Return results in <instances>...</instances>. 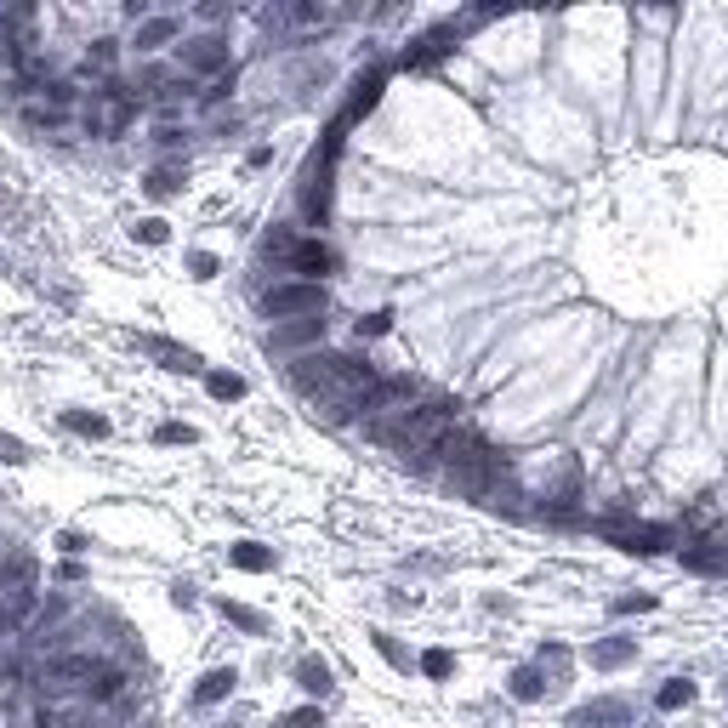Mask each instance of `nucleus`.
Wrapping results in <instances>:
<instances>
[{"label": "nucleus", "mask_w": 728, "mask_h": 728, "mask_svg": "<svg viewBox=\"0 0 728 728\" xmlns=\"http://www.w3.org/2000/svg\"><path fill=\"white\" fill-rule=\"evenodd\" d=\"M194 598H199L194 581H177V586H172V603H177V609H194Z\"/></svg>", "instance_id": "f704fd0d"}, {"label": "nucleus", "mask_w": 728, "mask_h": 728, "mask_svg": "<svg viewBox=\"0 0 728 728\" xmlns=\"http://www.w3.org/2000/svg\"><path fill=\"white\" fill-rule=\"evenodd\" d=\"M461 29H467L461 18H456V23L427 29L422 40H410V52L398 57V63H405V69H427V63H439V57H450V52H456V40H461Z\"/></svg>", "instance_id": "39448f33"}, {"label": "nucleus", "mask_w": 728, "mask_h": 728, "mask_svg": "<svg viewBox=\"0 0 728 728\" xmlns=\"http://www.w3.org/2000/svg\"><path fill=\"white\" fill-rule=\"evenodd\" d=\"M120 63V40H91V52H86V69L91 74H108Z\"/></svg>", "instance_id": "393cba45"}, {"label": "nucleus", "mask_w": 728, "mask_h": 728, "mask_svg": "<svg viewBox=\"0 0 728 728\" xmlns=\"http://www.w3.org/2000/svg\"><path fill=\"white\" fill-rule=\"evenodd\" d=\"M415 672H427V677H456V655H450V649H427V655L415 660Z\"/></svg>", "instance_id": "a878e982"}, {"label": "nucleus", "mask_w": 728, "mask_h": 728, "mask_svg": "<svg viewBox=\"0 0 728 728\" xmlns=\"http://www.w3.org/2000/svg\"><path fill=\"white\" fill-rule=\"evenodd\" d=\"M331 319H290V324H273L268 331V347L273 353H297V347H319Z\"/></svg>", "instance_id": "1a4fd4ad"}, {"label": "nucleus", "mask_w": 728, "mask_h": 728, "mask_svg": "<svg viewBox=\"0 0 728 728\" xmlns=\"http://www.w3.org/2000/svg\"><path fill=\"white\" fill-rule=\"evenodd\" d=\"M506 689H513V700H523V706H535V700H547V694H552V683H547L540 665H513Z\"/></svg>", "instance_id": "4468645a"}, {"label": "nucleus", "mask_w": 728, "mask_h": 728, "mask_svg": "<svg viewBox=\"0 0 728 728\" xmlns=\"http://www.w3.org/2000/svg\"><path fill=\"white\" fill-rule=\"evenodd\" d=\"M143 194H148V199H172V194H182V165H154V172L143 177Z\"/></svg>", "instance_id": "412c9836"}, {"label": "nucleus", "mask_w": 728, "mask_h": 728, "mask_svg": "<svg viewBox=\"0 0 728 728\" xmlns=\"http://www.w3.org/2000/svg\"><path fill=\"white\" fill-rule=\"evenodd\" d=\"M143 347L154 353V359H165V370H199V353H188V347H177V342H165V336H143Z\"/></svg>", "instance_id": "f3484780"}, {"label": "nucleus", "mask_w": 728, "mask_h": 728, "mask_svg": "<svg viewBox=\"0 0 728 728\" xmlns=\"http://www.w3.org/2000/svg\"><path fill=\"white\" fill-rule=\"evenodd\" d=\"M97 672H103V660H97V655H52V660L40 665L46 694H52V689H63V683H91Z\"/></svg>", "instance_id": "6e6552de"}, {"label": "nucleus", "mask_w": 728, "mask_h": 728, "mask_svg": "<svg viewBox=\"0 0 728 728\" xmlns=\"http://www.w3.org/2000/svg\"><path fill=\"white\" fill-rule=\"evenodd\" d=\"M188 273L194 279H216V273H222V262H216L211 251H188Z\"/></svg>", "instance_id": "473e14b6"}, {"label": "nucleus", "mask_w": 728, "mask_h": 728, "mask_svg": "<svg viewBox=\"0 0 728 728\" xmlns=\"http://www.w3.org/2000/svg\"><path fill=\"white\" fill-rule=\"evenodd\" d=\"M57 552H69V557L86 552V535H80V530H63V535H57Z\"/></svg>", "instance_id": "72a5a7b5"}, {"label": "nucleus", "mask_w": 728, "mask_h": 728, "mask_svg": "<svg viewBox=\"0 0 728 728\" xmlns=\"http://www.w3.org/2000/svg\"><path fill=\"white\" fill-rule=\"evenodd\" d=\"M57 427L74 432V439H97V444L114 432V427H108V415H91V410H63V415H57Z\"/></svg>", "instance_id": "2eb2a0df"}, {"label": "nucleus", "mask_w": 728, "mask_h": 728, "mask_svg": "<svg viewBox=\"0 0 728 728\" xmlns=\"http://www.w3.org/2000/svg\"><path fill=\"white\" fill-rule=\"evenodd\" d=\"M131 239L137 245H165L172 228H165V216H143V222H131Z\"/></svg>", "instance_id": "bb28decb"}, {"label": "nucleus", "mask_w": 728, "mask_h": 728, "mask_svg": "<svg viewBox=\"0 0 728 728\" xmlns=\"http://www.w3.org/2000/svg\"><path fill=\"white\" fill-rule=\"evenodd\" d=\"M598 530L609 535V540H621L626 552H672V530L665 523H643V518H632V513H615V518H598Z\"/></svg>", "instance_id": "7ed1b4c3"}, {"label": "nucleus", "mask_w": 728, "mask_h": 728, "mask_svg": "<svg viewBox=\"0 0 728 728\" xmlns=\"http://www.w3.org/2000/svg\"><path fill=\"white\" fill-rule=\"evenodd\" d=\"M120 694H126V672H114V665H103V672L86 683V700L91 706H108V700H120Z\"/></svg>", "instance_id": "aec40b11"}, {"label": "nucleus", "mask_w": 728, "mask_h": 728, "mask_svg": "<svg viewBox=\"0 0 728 728\" xmlns=\"http://www.w3.org/2000/svg\"><path fill=\"white\" fill-rule=\"evenodd\" d=\"M228 69H234V52H228L222 35H194V40H177V74H188V80H228Z\"/></svg>", "instance_id": "f03ea898"}, {"label": "nucleus", "mask_w": 728, "mask_h": 728, "mask_svg": "<svg viewBox=\"0 0 728 728\" xmlns=\"http://www.w3.org/2000/svg\"><path fill=\"white\" fill-rule=\"evenodd\" d=\"M387 331H393V307H376V314L359 319V336H387Z\"/></svg>", "instance_id": "2f4dec72"}, {"label": "nucleus", "mask_w": 728, "mask_h": 728, "mask_svg": "<svg viewBox=\"0 0 728 728\" xmlns=\"http://www.w3.org/2000/svg\"><path fill=\"white\" fill-rule=\"evenodd\" d=\"M370 643H376V655H381L387 665H398V672H415V655H410V649H405V643L393 638V632H376V638H370Z\"/></svg>", "instance_id": "b1692460"}, {"label": "nucleus", "mask_w": 728, "mask_h": 728, "mask_svg": "<svg viewBox=\"0 0 728 728\" xmlns=\"http://www.w3.org/2000/svg\"><path fill=\"white\" fill-rule=\"evenodd\" d=\"M154 444H199V432L188 422H165V427H154Z\"/></svg>", "instance_id": "c85d7f7f"}, {"label": "nucleus", "mask_w": 728, "mask_h": 728, "mask_svg": "<svg viewBox=\"0 0 728 728\" xmlns=\"http://www.w3.org/2000/svg\"><path fill=\"white\" fill-rule=\"evenodd\" d=\"M177 40H182V18H177V12H148V18L137 23V35H131V46L143 57L165 52V46H177Z\"/></svg>", "instance_id": "0eeeda50"}, {"label": "nucleus", "mask_w": 728, "mask_h": 728, "mask_svg": "<svg viewBox=\"0 0 728 728\" xmlns=\"http://www.w3.org/2000/svg\"><path fill=\"white\" fill-rule=\"evenodd\" d=\"M256 307H262V319H273V324L324 319V307H331V290H324V285H307V279H273V285L256 297Z\"/></svg>", "instance_id": "f257e3e1"}, {"label": "nucleus", "mask_w": 728, "mask_h": 728, "mask_svg": "<svg viewBox=\"0 0 728 728\" xmlns=\"http://www.w3.org/2000/svg\"><path fill=\"white\" fill-rule=\"evenodd\" d=\"M29 456H35V450H29L18 432H0V461H6V467H23Z\"/></svg>", "instance_id": "c756f323"}, {"label": "nucleus", "mask_w": 728, "mask_h": 728, "mask_svg": "<svg viewBox=\"0 0 728 728\" xmlns=\"http://www.w3.org/2000/svg\"><path fill=\"white\" fill-rule=\"evenodd\" d=\"M285 273H290V279H307V285H324V279L336 273V251H331L324 239L302 234V239H297V251L285 256Z\"/></svg>", "instance_id": "20e7f679"}, {"label": "nucleus", "mask_w": 728, "mask_h": 728, "mask_svg": "<svg viewBox=\"0 0 728 728\" xmlns=\"http://www.w3.org/2000/svg\"><path fill=\"white\" fill-rule=\"evenodd\" d=\"M586 660H592L598 672H621V665L638 660V643L632 638H598L592 649H586Z\"/></svg>", "instance_id": "f8f14e48"}, {"label": "nucleus", "mask_w": 728, "mask_h": 728, "mask_svg": "<svg viewBox=\"0 0 728 728\" xmlns=\"http://www.w3.org/2000/svg\"><path fill=\"white\" fill-rule=\"evenodd\" d=\"M194 18H199V23H222L228 12H222V6H194Z\"/></svg>", "instance_id": "c9c22d12"}, {"label": "nucleus", "mask_w": 728, "mask_h": 728, "mask_svg": "<svg viewBox=\"0 0 728 728\" xmlns=\"http://www.w3.org/2000/svg\"><path fill=\"white\" fill-rule=\"evenodd\" d=\"M205 393L222 398V405H239V398H245V376H234V370H211V376H205Z\"/></svg>", "instance_id": "5701e85b"}, {"label": "nucleus", "mask_w": 728, "mask_h": 728, "mask_svg": "<svg viewBox=\"0 0 728 728\" xmlns=\"http://www.w3.org/2000/svg\"><path fill=\"white\" fill-rule=\"evenodd\" d=\"M655 706L660 711H689L694 706V683L689 677H665V683L655 689Z\"/></svg>", "instance_id": "4be33fe9"}, {"label": "nucleus", "mask_w": 728, "mask_h": 728, "mask_svg": "<svg viewBox=\"0 0 728 728\" xmlns=\"http://www.w3.org/2000/svg\"><path fill=\"white\" fill-rule=\"evenodd\" d=\"M655 603H660L655 592H632V598H615L609 609H615V615H649V609H655Z\"/></svg>", "instance_id": "7c9ffc66"}, {"label": "nucleus", "mask_w": 728, "mask_h": 728, "mask_svg": "<svg viewBox=\"0 0 728 728\" xmlns=\"http://www.w3.org/2000/svg\"><path fill=\"white\" fill-rule=\"evenodd\" d=\"M677 557H683V569H694V575H728V547L711 552L706 540H700V547H683Z\"/></svg>", "instance_id": "a211bd4d"}, {"label": "nucleus", "mask_w": 728, "mask_h": 728, "mask_svg": "<svg viewBox=\"0 0 728 728\" xmlns=\"http://www.w3.org/2000/svg\"><path fill=\"white\" fill-rule=\"evenodd\" d=\"M216 609H222V615H228V621H234L239 632H251V638H268V632H273V621H268V615H262V609H245V603H234V598H222Z\"/></svg>", "instance_id": "6ab92c4d"}, {"label": "nucleus", "mask_w": 728, "mask_h": 728, "mask_svg": "<svg viewBox=\"0 0 728 728\" xmlns=\"http://www.w3.org/2000/svg\"><path fill=\"white\" fill-rule=\"evenodd\" d=\"M234 689H239V672H234V665H211V672L194 683V694H188V700H194V706H222Z\"/></svg>", "instance_id": "9b49d317"}, {"label": "nucleus", "mask_w": 728, "mask_h": 728, "mask_svg": "<svg viewBox=\"0 0 728 728\" xmlns=\"http://www.w3.org/2000/svg\"><path fill=\"white\" fill-rule=\"evenodd\" d=\"M228 564L245 569V575H268L279 557H273V547H262V540H234V547H228Z\"/></svg>", "instance_id": "ddd939ff"}, {"label": "nucleus", "mask_w": 728, "mask_h": 728, "mask_svg": "<svg viewBox=\"0 0 728 728\" xmlns=\"http://www.w3.org/2000/svg\"><path fill=\"white\" fill-rule=\"evenodd\" d=\"M381 86H387V69H364V74H359V86H353V103L342 108V120H336V131H347L353 120H364L370 108L381 103Z\"/></svg>", "instance_id": "9d476101"}, {"label": "nucleus", "mask_w": 728, "mask_h": 728, "mask_svg": "<svg viewBox=\"0 0 728 728\" xmlns=\"http://www.w3.org/2000/svg\"><path fill=\"white\" fill-rule=\"evenodd\" d=\"M273 728H324V711L319 706H297V711H285Z\"/></svg>", "instance_id": "cd10ccee"}, {"label": "nucleus", "mask_w": 728, "mask_h": 728, "mask_svg": "<svg viewBox=\"0 0 728 728\" xmlns=\"http://www.w3.org/2000/svg\"><path fill=\"white\" fill-rule=\"evenodd\" d=\"M632 717H638V706L632 700H586V706H575L569 711V728H626Z\"/></svg>", "instance_id": "423d86ee"}, {"label": "nucleus", "mask_w": 728, "mask_h": 728, "mask_svg": "<svg viewBox=\"0 0 728 728\" xmlns=\"http://www.w3.org/2000/svg\"><path fill=\"white\" fill-rule=\"evenodd\" d=\"M297 683L314 694V700H324V694L336 689V677H331V665H324L319 655H302V660H297Z\"/></svg>", "instance_id": "dca6fc26"}]
</instances>
